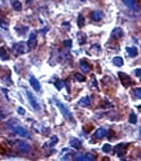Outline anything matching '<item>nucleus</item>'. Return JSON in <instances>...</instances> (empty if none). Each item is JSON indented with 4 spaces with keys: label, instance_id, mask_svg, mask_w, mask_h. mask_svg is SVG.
Masks as SVG:
<instances>
[{
    "label": "nucleus",
    "instance_id": "nucleus-2",
    "mask_svg": "<svg viewBox=\"0 0 141 161\" xmlns=\"http://www.w3.org/2000/svg\"><path fill=\"white\" fill-rule=\"evenodd\" d=\"M8 143L11 146H15V149L21 153H28L31 151V145L26 143L25 141L14 140V141H8Z\"/></svg>",
    "mask_w": 141,
    "mask_h": 161
},
{
    "label": "nucleus",
    "instance_id": "nucleus-17",
    "mask_svg": "<svg viewBox=\"0 0 141 161\" xmlns=\"http://www.w3.org/2000/svg\"><path fill=\"white\" fill-rule=\"evenodd\" d=\"M126 52H127V56L131 57V58H134L138 56V49L137 47H127L126 48Z\"/></svg>",
    "mask_w": 141,
    "mask_h": 161
},
{
    "label": "nucleus",
    "instance_id": "nucleus-12",
    "mask_svg": "<svg viewBox=\"0 0 141 161\" xmlns=\"http://www.w3.org/2000/svg\"><path fill=\"white\" fill-rule=\"evenodd\" d=\"M79 104L83 108H89L91 106V98L89 95H85L83 98H81L79 100Z\"/></svg>",
    "mask_w": 141,
    "mask_h": 161
},
{
    "label": "nucleus",
    "instance_id": "nucleus-1",
    "mask_svg": "<svg viewBox=\"0 0 141 161\" xmlns=\"http://www.w3.org/2000/svg\"><path fill=\"white\" fill-rule=\"evenodd\" d=\"M6 126H7V128H8L10 132H13L14 134L21 136V137L30 138V136H31L30 135V132H28L24 126H22L16 119H11V120L7 121Z\"/></svg>",
    "mask_w": 141,
    "mask_h": 161
},
{
    "label": "nucleus",
    "instance_id": "nucleus-6",
    "mask_svg": "<svg viewBox=\"0 0 141 161\" xmlns=\"http://www.w3.org/2000/svg\"><path fill=\"white\" fill-rule=\"evenodd\" d=\"M118 77H120V79H121V82H122V84H123L124 87H129L130 85L133 84L132 78L129 76L126 73L120 72V73H118Z\"/></svg>",
    "mask_w": 141,
    "mask_h": 161
},
{
    "label": "nucleus",
    "instance_id": "nucleus-37",
    "mask_svg": "<svg viewBox=\"0 0 141 161\" xmlns=\"http://www.w3.org/2000/svg\"><path fill=\"white\" fill-rule=\"evenodd\" d=\"M81 1H85V0H81Z\"/></svg>",
    "mask_w": 141,
    "mask_h": 161
},
{
    "label": "nucleus",
    "instance_id": "nucleus-5",
    "mask_svg": "<svg viewBox=\"0 0 141 161\" xmlns=\"http://www.w3.org/2000/svg\"><path fill=\"white\" fill-rule=\"evenodd\" d=\"M25 92H26L27 99H28V101H30L31 107H32L33 109H35V110H39V109H40V106H39V102L36 101V98L33 95V93H32L30 90H27V89H25Z\"/></svg>",
    "mask_w": 141,
    "mask_h": 161
},
{
    "label": "nucleus",
    "instance_id": "nucleus-35",
    "mask_svg": "<svg viewBox=\"0 0 141 161\" xmlns=\"http://www.w3.org/2000/svg\"><path fill=\"white\" fill-rule=\"evenodd\" d=\"M18 113H19V115H24V113H25V109H24V108H22V107H18Z\"/></svg>",
    "mask_w": 141,
    "mask_h": 161
},
{
    "label": "nucleus",
    "instance_id": "nucleus-13",
    "mask_svg": "<svg viewBox=\"0 0 141 161\" xmlns=\"http://www.w3.org/2000/svg\"><path fill=\"white\" fill-rule=\"evenodd\" d=\"M104 18V13L101 10H93L91 13V19L95 21V22H99Z\"/></svg>",
    "mask_w": 141,
    "mask_h": 161
},
{
    "label": "nucleus",
    "instance_id": "nucleus-16",
    "mask_svg": "<svg viewBox=\"0 0 141 161\" xmlns=\"http://www.w3.org/2000/svg\"><path fill=\"white\" fill-rule=\"evenodd\" d=\"M70 146H72L73 149H81L82 143H81L80 140L75 138V137H72V138L70 140Z\"/></svg>",
    "mask_w": 141,
    "mask_h": 161
},
{
    "label": "nucleus",
    "instance_id": "nucleus-9",
    "mask_svg": "<svg viewBox=\"0 0 141 161\" xmlns=\"http://www.w3.org/2000/svg\"><path fill=\"white\" fill-rule=\"evenodd\" d=\"M28 81H30V84H31V86L33 87V90H34V91H36V92H40V91H41V85H40L39 81H38V79H36L33 75H31V76H30Z\"/></svg>",
    "mask_w": 141,
    "mask_h": 161
},
{
    "label": "nucleus",
    "instance_id": "nucleus-26",
    "mask_svg": "<svg viewBox=\"0 0 141 161\" xmlns=\"http://www.w3.org/2000/svg\"><path fill=\"white\" fill-rule=\"evenodd\" d=\"M129 121H130V124H137V121H138V119H137V115H135L133 111L130 113V119H129Z\"/></svg>",
    "mask_w": 141,
    "mask_h": 161
},
{
    "label": "nucleus",
    "instance_id": "nucleus-3",
    "mask_svg": "<svg viewBox=\"0 0 141 161\" xmlns=\"http://www.w3.org/2000/svg\"><path fill=\"white\" fill-rule=\"evenodd\" d=\"M55 103H56V106L58 107V109L61 110L63 116L67 119V120H70V121H72V123H74V117H73V115H72V112L70 111V109H68V108H67L63 102L59 101V100H55Z\"/></svg>",
    "mask_w": 141,
    "mask_h": 161
},
{
    "label": "nucleus",
    "instance_id": "nucleus-25",
    "mask_svg": "<svg viewBox=\"0 0 141 161\" xmlns=\"http://www.w3.org/2000/svg\"><path fill=\"white\" fill-rule=\"evenodd\" d=\"M84 23H85L84 17H83L82 14H80L79 17H78V26H79V27H83V26H84Z\"/></svg>",
    "mask_w": 141,
    "mask_h": 161
},
{
    "label": "nucleus",
    "instance_id": "nucleus-18",
    "mask_svg": "<svg viewBox=\"0 0 141 161\" xmlns=\"http://www.w3.org/2000/svg\"><path fill=\"white\" fill-rule=\"evenodd\" d=\"M76 36H78V42L80 44H84V43L87 42V34L84 33V32H78Z\"/></svg>",
    "mask_w": 141,
    "mask_h": 161
},
{
    "label": "nucleus",
    "instance_id": "nucleus-33",
    "mask_svg": "<svg viewBox=\"0 0 141 161\" xmlns=\"http://www.w3.org/2000/svg\"><path fill=\"white\" fill-rule=\"evenodd\" d=\"M134 95H135L138 99H140L141 98V87H137V89H134Z\"/></svg>",
    "mask_w": 141,
    "mask_h": 161
},
{
    "label": "nucleus",
    "instance_id": "nucleus-11",
    "mask_svg": "<svg viewBox=\"0 0 141 161\" xmlns=\"http://www.w3.org/2000/svg\"><path fill=\"white\" fill-rule=\"evenodd\" d=\"M107 134H108L107 129H106V128H104V127H100V128H98L97 131L95 132L93 137H95V138H98V140H100V138H104V137H106V136H107Z\"/></svg>",
    "mask_w": 141,
    "mask_h": 161
},
{
    "label": "nucleus",
    "instance_id": "nucleus-22",
    "mask_svg": "<svg viewBox=\"0 0 141 161\" xmlns=\"http://www.w3.org/2000/svg\"><path fill=\"white\" fill-rule=\"evenodd\" d=\"M70 155H74V153L72 152L70 150H68V149H64V151H63V157H62L63 160H67V159H70Z\"/></svg>",
    "mask_w": 141,
    "mask_h": 161
},
{
    "label": "nucleus",
    "instance_id": "nucleus-15",
    "mask_svg": "<svg viewBox=\"0 0 141 161\" xmlns=\"http://www.w3.org/2000/svg\"><path fill=\"white\" fill-rule=\"evenodd\" d=\"M123 35H124V32L121 27H115L114 30L112 31V36H113L114 39H121V38H123Z\"/></svg>",
    "mask_w": 141,
    "mask_h": 161
},
{
    "label": "nucleus",
    "instance_id": "nucleus-31",
    "mask_svg": "<svg viewBox=\"0 0 141 161\" xmlns=\"http://www.w3.org/2000/svg\"><path fill=\"white\" fill-rule=\"evenodd\" d=\"M55 86H56V89H57V90H62L63 86H64V83H63V81H56V83H55Z\"/></svg>",
    "mask_w": 141,
    "mask_h": 161
},
{
    "label": "nucleus",
    "instance_id": "nucleus-29",
    "mask_svg": "<svg viewBox=\"0 0 141 161\" xmlns=\"http://www.w3.org/2000/svg\"><path fill=\"white\" fill-rule=\"evenodd\" d=\"M0 26L4 28V30H8L9 28V25H8V23L7 22H5V19H0Z\"/></svg>",
    "mask_w": 141,
    "mask_h": 161
},
{
    "label": "nucleus",
    "instance_id": "nucleus-10",
    "mask_svg": "<svg viewBox=\"0 0 141 161\" xmlns=\"http://www.w3.org/2000/svg\"><path fill=\"white\" fill-rule=\"evenodd\" d=\"M80 68H81V70H82L83 73H85V74L91 72V65H90L85 59L80 60Z\"/></svg>",
    "mask_w": 141,
    "mask_h": 161
},
{
    "label": "nucleus",
    "instance_id": "nucleus-36",
    "mask_svg": "<svg viewBox=\"0 0 141 161\" xmlns=\"http://www.w3.org/2000/svg\"><path fill=\"white\" fill-rule=\"evenodd\" d=\"M92 85H93V86H95V87H96V89H97V90H98V84H97V81H96V79H95V78H92Z\"/></svg>",
    "mask_w": 141,
    "mask_h": 161
},
{
    "label": "nucleus",
    "instance_id": "nucleus-30",
    "mask_svg": "<svg viewBox=\"0 0 141 161\" xmlns=\"http://www.w3.org/2000/svg\"><path fill=\"white\" fill-rule=\"evenodd\" d=\"M63 44H64V47H65L66 49H70V48H72V40H65V41L63 42Z\"/></svg>",
    "mask_w": 141,
    "mask_h": 161
},
{
    "label": "nucleus",
    "instance_id": "nucleus-34",
    "mask_svg": "<svg viewBox=\"0 0 141 161\" xmlns=\"http://www.w3.org/2000/svg\"><path fill=\"white\" fill-rule=\"evenodd\" d=\"M140 73H141L140 68H138V69H135V70H134V75H135L137 77H140V75H141Z\"/></svg>",
    "mask_w": 141,
    "mask_h": 161
},
{
    "label": "nucleus",
    "instance_id": "nucleus-27",
    "mask_svg": "<svg viewBox=\"0 0 141 161\" xmlns=\"http://www.w3.org/2000/svg\"><path fill=\"white\" fill-rule=\"evenodd\" d=\"M74 78H75L78 82H84V81H85V77L83 76V75H81V74H79V73L74 74Z\"/></svg>",
    "mask_w": 141,
    "mask_h": 161
},
{
    "label": "nucleus",
    "instance_id": "nucleus-32",
    "mask_svg": "<svg viewBox=\"0 0 141 161\" xmlns=\"http://www.w3.org/2000/svg\"><path fill=\"white\" fill-rule=\"evenodd\" d=\"M91 50L93 51V52H96V53H100V47H99V44H93L92 48H91Z\"/></svg>",
    "mask_w": 141,
    "mask_h": 161
},
{
    "label": "nucleus",
    "instance_id": "nucleus-20",
    "mask_svg": "<svg viewBox=\"0 0 141 161\" xmlns=\"http://www.w3.org/2000/svg\"><path fill=\"white\" fill-rule=\"evenodd\" d=\"M11 7L16 11H21L22 10V4L18 0H11Z\"/></svg>",
    "mask_w": 141,
    "mask_h": 161
},
{
    "label": "nucleus",
    "instance_id": "nucleus-4",
    "mask_svg": "<svg viewBox=\"0 0 141 161\" xmlns=\"http://www.w3.org/2000/svg\"><path fill=\"white\" fill-rule=\"evenodd\" d=\"M13 50L15 51L17 55H24L28 51V47H27V43L25 42H17L13 45Z\"/></svg>",
    "mask_w": 141,
    "mask_h": 161
},
{
    "label": "nucleus",
    "instance_id": "nucleus-7",
    "mask_svg": "<svg viewBox=\"0 0 141 161\" xmlns=\"http://www.w3.org/2000/svg\"><path fill=\"white\" fill-rule=\"evenodd\" d=\"M38 45V40H36V33L32 32L30 34V38H28V41H27V47L28 49H35Z\"/></svg>",
    "mask_w": 141,
    "mask_h": 161
},
{
    "label": "nucleus",
    "instance_id": "nucleus-19",
    "mask_svg": "<svg viewBox=\"0 0 141 161\" xmlns=\"http://www.w3.org/2000/svg\"><path fill=\"white\" fill-rule=\"evenodd\" d=\"M57 142H58L57 136H55V135L51 136V137H50V140H49V142L44 144V149H47V148H53L55 144H57Z\"/></svg>",
    "mask_w": 141,
    "mask_h": 161
},
{
    "label": "nucleus",
    "instance_id": "nucleus-23",
    "mask_svg": "<svg viewBox=\"0 0 141 161\" xmlns=\"http://www.w3.org/2000/svg\"><path fill=\"white\" fill-rule=\"evenodd\" d=\"M0 58H1L2 60H8L9 59L8 53H7V51H6V49H5L4 47H0Z\"/></svg>",
    "mask_w": 141,
    "mask_h": 161
},
{
    "label": "nucleus",
    "instance_id": "nucleus-8",
    "mask_svg": "<svg viewBox=\"0 0 141 161\" xmlns=\"http://www.w3.org/2000/svg\"><path fill=\"white\" fill-rule=\"evenodd\" d=\"M74 159L79 161H87V160H95V157H92V154L87 153V154H82V153H76L74 154Z\"/></svg>",
    "mask_w": 141,
    "mask_h": 161
},
{
    "label": "nucleus",
    "instance_id": "nucleus-14",
    "mask_svg": "<svg viewBox=\"0 0 141 161\" xmlns=\"http://www.w3.org/2000/svg\"><path fill=\"white\" fill-rule=\"evenodd\" d=\"M125 6L132 10H138V0H122Z\"/></svg>",
    "mask_w": 141,
    "mask_h": 161
},
{
    "label": "nucleus",
    "instance_id": "nucleus-21",
    "mask_svg": "<svg viewBox=\"0 0 141 161\" xmlns=\"http://www.w3.org/2000/svg\"><path fill=\"white\" fill-rule=\"evenodd\" d=\"M113 65H115L116 67H121L124 65V60L122 57H115L113 59Z\"/></svg>",
    "mask_w": 141,
    "mask_h": 161
},
{
    "label": "nucleus",
    "instance_id": "nucleus-24",
    "mask_svg": "<svg viewBox=\"0 0 141 161\" xmlns=\"http://www.w3.org/2000/svg\"><path fill=\"white\" fill-rule=\"evenodd\" d=\"M9 116V111L5 108H0V120H5Z\"/></svg>",
    "mask_w": 141,
    "mask_h": 161
},
{
    "label": "nucleus",
    "instance_id": "nucleus-28",
    "mask_svg": "<svg viewBox=\"0 0 141 161\" xmlns=\"http://www.w3.org/2000/svg\"><path fill=\"white\" fill-rule=\"evenodd\" d=\"M103 151L105 153H110L112 152V146L110 144H104L103 145Z\"/></svg>",
    "mask_w": 141,
    "mask_h": 161
}]
</instances>
